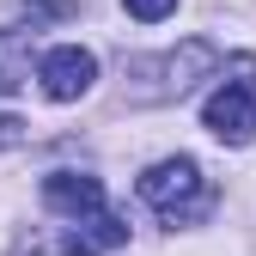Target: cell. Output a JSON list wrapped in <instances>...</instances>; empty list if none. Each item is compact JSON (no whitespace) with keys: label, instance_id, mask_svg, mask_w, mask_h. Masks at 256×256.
<instances>
[{"label":"cell","instance_id":"obj_1","mask_svg":"<svg viewBox=\"0 0 256 256\" xmlns=\"http://www.w3.org/2000/svg\"><path fill=\"white\" fill-rule=\"evenodd\" d=\"M140 202L146 208H158V214H165L171 220V226H177V220L183 214H196L202 202H208V183H202V165H196V158H158V165H146L140 171Z\"/></svg>","mask_w":256,"mask_h":256},{"label":"cell","instance_id":"obj_2","mask_svg":"<svg viewBox=\"0 0 256 256\" xmlns=\"http://www.w3.org/2000/svg\"><path fill=\"white\" fill-rule=\"evenodd\" d=\"M214 43H202V37H189L183 49H171V55H152V61H134V80H146L134 98L140 104H158V98H183L189 86H196L202 74H214Z\"/></svg>","mask_w":256,"mask_h":256},{"label":"cell","instance_id":"obj_3","mask_svg":"<svg viewBox=\"0 0 256 256\" xmlns=\"http://www.w3.org/2000/svg\"><path fill=\"white\" fill-rule=\"evenodd\" d=\"M202 128L214 140H226V146H244L256 134V86L250 80H232V86H220L214 98L202 104Z\"/></svg>","mask_w":256,"mask_h":256},{"label":"cell","instance_id":"obj_4","mask_svg":"<svg viewBox=\"0 0 256 256\" xmlns=\"http://www.w3.org/2000/svg\"><path fill=\"white\" fill-rule=\"evenodd\" d=\"M92 80H98V55L80 49V43H61V49H49V55L37 61V86H43V98H55V104L86 98Z\"/></svg>","mask_w":256,"mask_h":256},{"label":"cell","instance_id":"obj_5","mask_svg":"<svg viewBox=\"0 0 256 256\" xmlns=\"http://www.w3.org/2000/svg\"><path fill=\"white\" fill-rule=\"evenodd\" d=\"M43 202H49L55 214L86 220V214H104V183L86 177V171H49V177H43Z\"/></svg>","mask_w":256,"mask_h":256},{"label":"cell","instance_id":"obj_6","mask_svg":"<svg viewBox=\"0 0 256 256\" xmlns=\"http://www.w3.org/2000/svg\"><path fill=\"white\" fill-rule=\"evenodd\" d=\"M116 244H128V220H116V214H86V220H74V232L61 238V256H104Z\"/></svg>","mask_w":256,"mask_h":256},{"label":"cell","instance_id":"obj_7","mask_svg":"<svg viewBox=\"0 0 256 256\" xmlns=\"http://www.w3.org/2000/svg\"><path fill=\"white\" fill-rule=\"evenodd\" d=\"M30 86V37L24 30H0V98Z\"/></svg>","mask_w":256,"mask_h":256},{"label":"cell","instance_id":"obj_8","mask_svg":"<svg viewBox=\"0 0 256 256\" xmlns=\"http://www.w3.org/2000/svg\"><path fill=\"white\" fill-rule=\"evenodd\" d=\"M122 6L134 12L140 24H158V18H171V12H177V0H122Z\"/></svg>","mask_w":256,"mask_h":256},{"label":"cell","instance_id":"obj_9","mask_svg":"<svg viewBox=\"0 0 256 256\" xmlns=\"http://www.w3.org/2000/svg\"><path fill=\"white\" fill-rule=\"evenodd\" d=\"M24 140V122L18 116H0V146H18Z\"/></svg>","mask_w":256,"mask_h":256}]
</instances>
